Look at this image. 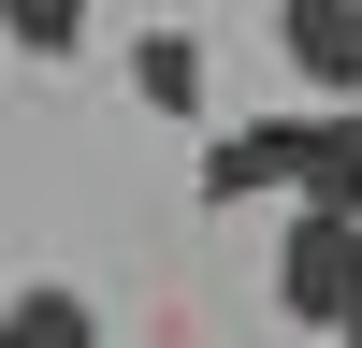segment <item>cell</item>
Masks as SVG:
<instances>
[{
  "label": "cell",
  "mask_w": 362,
  "mask_h": 348,
  "mask_svg": "<svg viewBox=\"0 0 362 348\" xmlns=\"http://www.w3.org/2000/svg\"><path fill=\"white\" fill-rule=\"evenodd\" d=\"M203 203H305V116H247V131H203Z\"/></svg>",
  "instance_id": "2"
},
{
  "label": "cell",
  "mask_w": 362,
  "mask_h": 348,
  "mask_svg": "<svg viewBox=\"0 0 362 348\" xmlns=\"http://www.w3.org/2000/svg\"><path fill=\"white\" fill-rule=\"evenodd\" d=\"M0 348H102V305L73 276H29V290H0Z\"/></svg>",
  "instance_id": "4"
},
{
  "label": "cell",
  "mask_w": 362,
  "mask_h": 348,
  "mask_svg": "<svg viewBox=\"0 0 362 348\" xmlns=\"http://www.w3.org/2000/svg\"><path fill=\"white\" fill-rule=\"evenodd\" d=\"M0 44L15 58H73L87 44V0H0Z\"/></svg>",
  "instance_id": "7"
},
{
  "label": "cell",
  "mask_w": 362,
  "mask_h": 348,
  "mask_svg": "<svg viewBox=\"0 0 362 348\" xmlns=\"http://www.w3.org/2000/svg\"><path fill=\"white\" fill-rule=\"evenodd\" d=\"M131 87H145L160 116H218V87H203V44H189V29H131Z\"/></svg>",
  "instance_id": "6"
},
{
  "label": "cell",
  "mask_w": 362,
  "mask_h": 348,
  "mask_svg": "<svg viewBox=\"0 0 362 348\" xmlns=\"http://www.w3.org/2000/svg\"><path fill=\"white\" fill-rule=\"evenodd\" d=\"M276 305L305 319V334L362 348V218H319V203H290V232H276Z\"/></svg>",
  "instance_id": "1"
},
{
  "label": "cell",
  "mask_w": 362,
  "mask_h": 348,
  "mask_svg": "<svg viewBox=\"0 0 362 348\" xmlns=\"http://www.w3.org/2000/svg\"><path fill=\"white\" fill-rule=\"evenodd\" d=\"M305 203L319 218H362V102L305 116Z\"/></svg>",
  "instance_id": "5"
},
{
  "label": "cell",
  "mask_w": 362,
  "mask_h": 348,
  "mask_svg": "<svg viewBox=\"0 0 362 348\" xmlns=\"http://www.w3.org/2000/svg\"><path fill=\"white\" fill-rule=\"evenodd\" d=\"M276 58H290V87L319 116L362 102V0H276Z\"/></svg>",
  "instance_id": "3"
}]
</instances>
